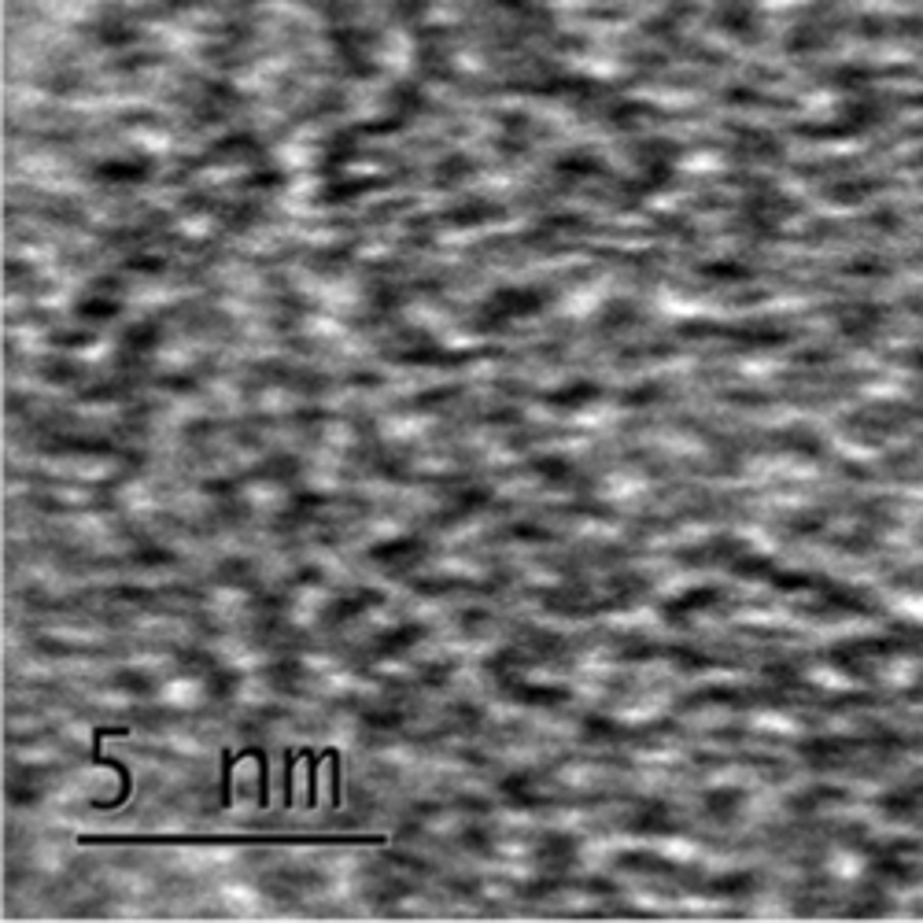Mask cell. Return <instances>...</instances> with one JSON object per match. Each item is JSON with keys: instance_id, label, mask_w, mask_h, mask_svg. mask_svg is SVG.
<instances>
[{"instance_id": "cell-1", "label": "cell", "mask_w": 923, "mask_h": 923, "mask_svg": "<svg viewBox=\"0 0 923 923\" xmlns=\"http://www.w3.org/2000/svg\"><path fill=\"white\" fill-rule=\"evenodd\" d=\"M259 761V809H270V768H266V754L263 750H248Z\"/></svg>"}, {"instance_id": "cell-2", "label": "cell", "mask_w": 923, "mask_h": 923, "mask_svg": "<svg viewBox=\"0 0 923 923\" xmlns=\"http://www.w3.org/2000/svg\"><path fill=\"white\" fill-rule=\"evenodd\" d=\"M306 768H311V772H306V805H314L318 802V757L306 750Z\"/></svg>"}, {"instance_id": "cell-3", "label": "cell", "mask_w": 923, "mask_h": 923, "mask_svg": "<svg viewBox=\"0 0 923 923\" xmlns=\"http://www.w3.org/2000/svg\"><path fill=\"white\" fill-rule=\"evenodd\" d=\"M299 757H303V754H299ZM299 757H296L292 750L285 754V802H289V805H292V780H296V761H299Z\"/></svg>"}]
</instances>
